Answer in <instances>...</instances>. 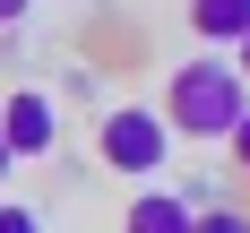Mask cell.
<instances>
[{"label": "cell", "mask_w": 250, "mask_h": 233, "mask_svg": "<svg viewBox=\"0 0 250 233\" xmlns=\"http://www.w3.org/2000/svg\"><path fill=\"white\" fill-rule=\"evenodd\" d=\"M242 112H250V78L216 52H190L173 69V86H164V129L173 138H225Z\"/></svg>", "instance_id": "cell-1"}, {"label": "cell", "mask_w": 250, "mask_h": 233, "mask_svg": "<svg viewBox=\"0 0 250 233\" xmlns=\"http://www.w3.org/2000/svg\"><path fill=\"white\" fill-rule=\"evenodd\" d=\"M95 155L112 164V173H164V155H173V129H164V112H147V104H112L95 121Z\"/></svg>", "instance_id": "cell-2"}, {"label": "cell", "mask_w": 250, "mask_h": 233, "mask_svg": "<svg viewBox=\"0 0 250 233\" xmlns=\"http://www.w3.org/2000/svg\"><path fill=\"white\" fill-rule=\"evenodd\" d=\"M0 147H9V155H52V147H61V112H52V95L18 86V95L0 104Z\"/></svg>", "instance_id": "cell-3"}, {"label": "cell", "mask_w": 250, "mask_h": 233, "mask_svg": "<svg viewBox=\"0 0 250 233\" xmlns=\"http://www.w3.org/2000/svg\"><path fill=\"white\" fill-rule=\"evenodd\" d=\"M121 233H190V190H138Z\"/></svg>", "instance_id": "cell-4"}, {"label": "cell", "mask_w": 250, "mask_h": 233, "mask_svg": "<svg viewBox=\"0 0 250 233\" xmlns=\"http://www.w3.org/2000/svg\"><path fill=\"white\" fill-rule=\"evenodd\" d=\"M190 26L207 43H242L250 35V0H190Z\"/></svg>", "instance_id": "cell-5"}, {"label": "cell", "mask_w": 250, "mask_h": 233, "mask_svg": "<svg viewBox=\"0 0 250 233\" xmlns=\"http://www.w3.org/2000/svg\"><path fill=\"white\" fill-rule=\"evenodd\" d=\"M190 233H250L242 207H190Z\"/></svg>", "instance_id": "cell-6"}, {"label": "cell", "mask_w": 250, "mask_h": 233, "mask_svg": "<svg viewBox=\"0 0 250 233\" xmlns=\"http://www.w3.org/2000/svg\"><path fill=\"white\" fill-rule=\"evenodd\" d=\"M0 233H43V216H35V207H18V199H0Z\"/></svg>", "instance_id": "cell-7"}, {"label": "cell", "mask_w": 250, "mask_h": 233, "mask_svg": "<svg viewBox=\"0 0 250 233\" xmlns=\"http://www.w3.org/2000/svg\"><path fill=\"white\" fill-rule=\"evenodd\" d=\"M225 147H233V164H242V173H250V112H242V121L225 129Z\"/></svg>", "instance_id": "cell-8"}, {"label": "cell", "mask_w": 250, "mask_h": 233, "mask_svg": "<svg viewBox=\"0 0 250 233\" xmlns=\"http://www.w3.org/2000/svg\"><path fill=\"white\" fill-rule=\"evenodd\" d=\"M26 9H35V0H0V26H18V18H26Z\"/></svg>", "instance_id": "cell-9"}, {"label": "cell", "mask_w": 250, "mask_h": 233, "mask_svg": "<svg viewBox=\"0 0 250 233\" xmlns=\"http://www.w3.org/2000/svg\"><path fill=\"white\" fill-rule=\"evenodd\" d=\"M233 69H242V78H250V35H242V43H233Z\"/></svg>", "instance_id": "cell-10"}, {"label": "cell", "mask_w": 250, "mask_h": 233, "mask_svg": "<svg viewBox=\"0 0 250 233\" xmlns=\"http://www.w3.org/2000/svg\"><path fill=\"white\" fill-rule=\"evenodd\" d=\"M9 164H18V155H9V147H0V181H9Z\"/></svg>", "instance_id": "cell-11"}]
</instances>
